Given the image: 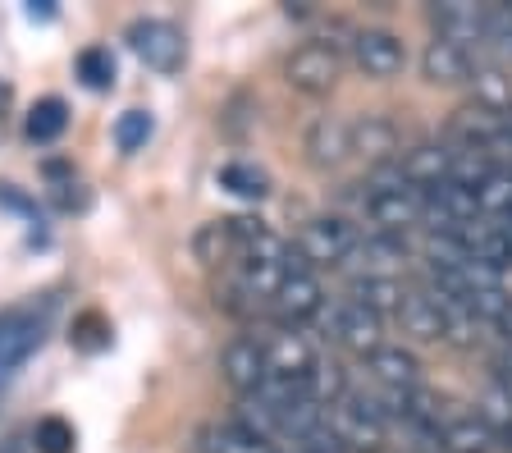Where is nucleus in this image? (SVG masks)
I'll return each mask as SVG.
<instances>
[{"label": "nucleus", "mask_w": 512, "mask_h": 453, "mask_svg": "<svg viewBox=\"0 0 512 453\" xmlns=\"http://www.w3.org/2000/svg\"><path fill=\"white\" fill-rule=\"evenodd\" d=\"M357 229L348 225L343 216H316L307 220V229L298 234V248H293V257L302 261V266H348V257L357 252Z\"/></svg>", "instance_id": "f257e3e1"}, {"label": "nucleus", "mask_w": 512, "mask_h": 453, "mask_svg": "<svg viewBox=\"0 0 512 453\" xmlns=\"http://www.w3.org/2000/svg\"><path fill=\"white\" fill-rule=\"evenodd\" d=\"M325 426H330L334 440H339L348 453H384V444H389V426H384V421L371 412V403L357 399V394L334 403V408L325 412Z\"/></svg>", "instance_id": "f03ea898"}, {"label": "nucleus", "mask_w": 512, "mask_h": 453, "mask_svg": "<svg viewBox=\"0 0 512 453\" xmlns=\"http://www.w3.org/2000/svg\"><path fill=\"white\" fill-rule=\"evenodd\" d=\"M339 69H343V55H339L334 42H302L298 51L284 60L288 87H298V92H307V97H325V92H334Z\"/></svg>", "instance_id": "7ed1b4c3"}, {"label": "nucleus", "mask_w": 512, "mask_h": 453, "mask_svg": "<svg viewBox=\"0 0 512 453\" xmlns=\"http://www.w3.org/2000/svg\"><path fill=\"white\" fill-rule=\"evenodd\" d=\"M421 211H426V193L407 188L403 179L389 188H371V193H366V220L375 225V234L403 238L412 225H421Z\"/></svg>", "instance_id": "20e7f679"}, {"label": "nucleus", "mask_w": 512, "mask_h": 453, "mask_svg": "<svg viewBox=\"0 0 512 453\" xmlns=\"http://www.w3.org/2000/svg\"><path fill=\"white\" fill-rule=\"evenodd\" d=\"M128 46L147 69H160V74H174L183 65V33L165 19H138L128 28Z\"/></svg>", "instance_id": "39448f33"}, {"label": "nucleus", "mask_w": 512, "mask_h": 453, "mask_svg": "<svg viewBox=\"0 0 512 453\" xmlns=\"http://www.w3.org/2000/svg\"><path fill=\"white\" fill-rule=\"evenodd\" d=\"M330 335L339 339L348 353H357V357H366V362H371V357L384 348V316L366 312L362 302L348 298V302H339V307H334Z\"/></svg>", "instance_id": "423d86ee"}, {"label": "nucleus", "mask_w": 512, "mask_h": 453, "mask_svg": "<svg viewBox=\"0 0 512 453\" xmlns=\"http://www.w3.org/2000/svg\"><path fill=\"white\" fill-rule=\"evenodd\" d=\"M220 371H224V380H229V389H234L238 399L256 394V389L266 385V376H270L266 371V344L252 339V335L229 339L224 353H220Z\"/></svg>", "instance_id": "0eeeda50"}, {"label": "nucleus", "mask_w": 512, "mask_h": 453, "mask_svg": "<svg viewBox=\"0 0 512 453\" xmlns=\"http://www.w3.org/2000/svg\"><path fill=\"white\" fill-rule=\"evenodd\" d=\"M42 330H46V321L32 307H10V312L0 316V371L23 367L37 353V344H42Z\"/></svg>", "instance_id": "6e6552de"}, {"label": "nucleus", "mask_w": 512, "mask_h": 453, "mask_svg": "<svg viewBox=\"0 0 512 453\" xmlns=\"http://www.w3.org/2000/svg\"><path fill=\"white\" fill-rule=\"evenodd\" d=\"M352 60H357V69L366 78H394V74H403L407 51L389 28H366V33L352 37Z\"/></svg>", "instance_id": "1a4fd4ad"}, {"label": "nucleus", "mask_w": 512, "mask_h": 453, "mask_svg": "<svg viewBox=\"0 0 512 453\" xmlns=\"http://www.w3.org/2000/svg\"><path fill=\"white\" fill-rule=\"evenodd\" d=\"M266 344V371L275 380H293V385H302V376H307L311 367H316V348H311L307 335H298V330H279V335L261 339Z\"/></svg>", "instance_id": "9d476101"}, {"label": "nucleus", "mask_w": 512, "mask_h": 453, "mask_svg": "<svg viewBox=\"0 0 512 453\" xmlns=\"http://www.w3.org/2000/svg\"><path fill=\"white\" fill-rule=\"evenodd\" d=\"M270 307H275L279 321L293 330V325H302V321H311V316L325 312V289H320V280L311 275V270H288L284 289L275 293Z\"/></svg>", "instance_id": "9b49d317"}, {"label": "nucleus", "mask_w": 512, "mask_h": 453, "mask_svg": "<svg viewBox=\"0 0 512 453\" xmlns=\"http://www.w3.org/2000/svg\"><path fill=\"white\" fill-rule=\"evenodd\" d=\"M307 161L316 165V170H339L343 161L352 156V124L339 115H320L316 124L307 129Z\"/></svg>", "instance_id": "f8f14e48"}, {"label": "nucleus", "mask_w": 512, "mask_h": 453, "mask_svg": "<svg viewBox=\"0 0 512 453\" xmlns=\"http://www.w3.org/2000/svg\"><path fill=\"white\" fill-rule=\"evenodd\" d=\"M453 156H458V151L439 147V142H421V147H412L403 156V174H398V179H403L407 188H416V193H430V188L453 179Z\"/></svg>", "instance_id": "ddd939ff"}, {"label": "nucleus", "mask_w": 512, "mask_h": 453, "mask_svg": "<svg viewBox=\"0 0 512 453\" xmlns=\"http://www.w3.org/2000/svg\"><path fill=\"white\" fill-rule=\"evenodd\" d=\"M430 19H435V37H444V42L467 46V42L490 37V10H480V5H471V0H448V5H435Z\"/></svg>", "instance_id": "4468645a"}, {"label": "nucleus", "mask_w": 512, "mask_h": 453, "mask_svg": "<svg viewBox=\"0 0 512 453\" xmlns=\"http://www.w3.org/2000/svg\"><path fill=\"white\" fill-rule=\"evenodd\" d=\"M398 325L416 344H439L448 335V312L435 293H407L403 307H398Z\"/></svg>", "instance_id": "2eb2a0df"}, {"label": "nucleus", "mask_w": 512, "mask_h": 453, "mask_svg": "<svg viewBox=\"0 0 512 453\" xmlns=\"http://www.w3.org/2000/svg\"><path fill=\"white\" fill-rule=\"evenodd\" d=\"M421 74H426V83H435V87H453V83H471L476 65H471L467 46L435 37V42L421 51Z\"/></svg>", "instance_id": "dca6fc26"}, {"label": "nucleus", "mask_w": 512, "mask_h": 453, "mask_svg": "<svg viewBox=\"0 0 512 453\" xmlns=\"http://www.w3.org/2000/svg\"><path fill=\"white\" fill-rule=\"evenodd\" d=\"M371 376L380 389H394V394H412L421 385V357L412 348H398V344H384L380 353L371 357Z\"/></svg>", "instance_id": "f3484780"}, {"label": "nucleus", "mask_w": 512, "mask_h": 453, "mask_svg": "<svg viewBox=\"0 0 512 453\" xmlns=\"http://www.w3.org/2000/svg\"><path fill=\"white\" fill-rule=\"evenodd\" d=\"M448 129H453V138H458L467 151H485V147H494V142L503 138L508 119L471 101V106H462L458 115H453V124H448Z\"/></svg>", "instance_id": "a211bd4d"}, {"label": "nucleus", "mask_w": 512, "mask_h": 453, "mask_svg": "<svg viewBox=\"0 0 512 453\" xmlns=\"http://www.w3.org/2000/svg\"><path fill=\"white\" fill-rule=\"evenodd\" d=\"M398 151V124L389 115H362L352 124V156L380 165Z\"/></svg>", "instance_id": "6ab92c4d"}, {"label": "nucleus", "mask_w": 512, "mask_h": 453, "mask_svg": "<svg viewBox=\"0 0 512 453\" xmlns=\"http://www.w3.org/2000/svg\"><path fill=\"white\" fill-rule=\"evenodd\" d=\"M407 261V243L394 234H371L366 243H357V252L348 257V266H357V280L362 275H394Z\"/></svg>", "instance_id": "aec40b11"}, {"label": "nucleus", "mask_w": 512, "mask_h": 453, "mask_svg": "<svg viewBox=\"0 0 512 453\" xmlns=\"http://www.w3.org/2000/svg\"><path fill=\"white\" fill-rule=\"evenodd\" d=\"M476 417L485 421V431L494 435V444L512 449V385L508 380L494 376L490 385H485V394H480V403H476Z\"/></svg>", "instance_id": "412c9836"}, {"label": "nucleus", "mask_w": 512, "mask_h": 453, "mask_svg": "<svg viewBox=\"0 0 512 453\" xmlns=\"http://www.w3.org/2000/svg\"><path fill=\"white\" fill-rule=\"evenodd\" d=\"M302 394H307L316 408L330 412L334 403H343L352 394V389H348V371H343L339 362H330V357H316V367L302 376Z\"/></svg>", "instance_id": "4be33fe9"}, {"label": "nucleus", "mask_w": 512, "mask_h": 453, "mask_svg": "<svg viewBox=\"0 0 512 453\" xmlns=\"http://www.w3.org/2000/svg\"><path fill=\"white\" fill-rule=\"evenodd\" d=\"M471 87H476V106L494 110V115H503V119L512 115V69H503V65H476V74H471Z\"/></svg>", "instance_id": "5701e85b"}, {"label": "nucleus", "mask_w": 512, "mask_h": 453, "mask_svg": "<svg viewBox=\"0 0 512 453\" xmlns=\"http://www.w3.org/2000/svg\"><path fill=\"white\" fill-rule=\"evenodd\" d=\"M490 449H499V444H494V435L485 431L480 417H453L439 431V453H490Z\"/></svg>", "instance_id": "b1692460"}, {"label": "nucleus", "mask_w": 512, "mask_h": 453, "mask_svg": "<svg viewBox=\"0 0 512 453\" xmlns=\"http://www.w3.org/2000/svg\"><path fill=\"white\" fill-rule=\"evenodd\" d=\"M407 289L394 280V275H362V280H352V302H362L366 312L384 316V312H394L403 307Z\"/></svg>", "instance_id": "393cba45"}, {"label": "nucleus", "mask_w": 512, "mask_h": 453, "mask_svg": "<svg viewBox=\"0 0 512 453\" xmlns=\"http://www.w3.org/2000/svg\"><path fill=\"white\" fill-rule=\"evenodd\" d=\"M476 202H480V216L485 220L512 225V170H499V165H494L490 179L476 188Z\"/></svg>", "instance_id": "a878e982"}, {"label": "nucleus", "mask_w": 512, "mask_h": 453, "mask_svg": "<svg viewBox=\"0 0 512 453\" xmlns=\"http://www.w3.org/2000/svg\"><path fill=\"white\" fill-rule=\"evenodd\" d=\"M206 449L211 453H275V444L252 435L243 421H224V426L211 431V444H206Z\"/></svg>", "instance_id": "bb28decb"}, {"label": "nucleus", "mask_w": 512, "mask_h": 453, "mask_svg": "<svg viewBox=\"0 0 512 453\" xmlns=\"http://www.w3.org/2000/svg\"><path fill=\"white\" fill-rule=\"evenodd\" d=\"M64 129H69V106H64L60 97H46V101L32 106V115H28V138L32 142H55Z\"/></svg>", "instance_id": "cd10ccee"}, {"label": "nucleus", "mask_w": 512, "mask_h": 453, "mask_svg": "<svg viewBox=\"0 0 512 453\" xmlns=\"http://www.w3.org/2000/svg\"><path fill=\"white\" fill-rule=\"evenodd\" d=\"M220 188H229L234 197H247V202H261V197L270 193V179L256 170V165L234 161V165H224L220 170Z\"/></svg>", "instance_id": "c85d7f7f"}, {"label": "nucleus", "mask_w": 512, "mask_h": 453, "mask_svg": "<svg viewBox=\"0 0 512 453\" xmlns=\"http://www.w3.org/2000/svg\"><path fill=\"white\" fill-rule=\"evenodd\" d=\"M192 248H197V257H202L206 266H220V261L238 257L234 234H229V220H211V225H202L197 229V238H192Z\"/></svg>", "instance_id": "c756f323"}, {"label": "nucleus", "mask_w": 512, "mask_h": 453, "mask_svg": "<svg viewBox=\"0 0 512 453\" xmlns=\"http://www.w3.org/2000/svg\"><path fill=\"white\" fill-rule=\"evenodd\" d=\"M78 78H83L92 92L115 87V55H110L106 46H87V51H78Z\"/></svg>", "instance_id": "7c9ffc66"}, {"label": "nucleus", "mask_w": 512, "mask_h": 453, "mask_svg": "<svg viewBox=\"0 0 512 453\" xmlns=\"http://www.w3.org/2000/svg\"><path fill=\"white\" fill-rule=\"evenodd\" d=\"M467 312L476 316V321H490V325H499L503 316L512 312V293L503 289V284H485V289H471V298H467Z\"/></svg>", "instance_id": "2f4dec72"}, {"label": "nucleus", "mask_w": 512, "mask_h": 453, "mask_svg": "<svg viewBox=\"0 0 512 453\" xmlns=\"http://www.w3.org/2000/svg\"><path fill=\"white\" fill-rule=\"evenodd\" d=\"M151 138V115L147 110H124V115L115 119V147L124 151V156H133V151H142Z\"/></svg>", "instance_id": "473e14b6"}, {"label": "nucleus", "mask_w": 512, "mask_h": 453, "mask_svg": "<svg viewBox=\"0 0 512 453\" xmlns=\"http://www.w3.org/2000/svg\"><path fill=\"white\" fill-rule=\"evenodd\" d=\"M32 440H37V453H69L74 449V426L60 417H42L37 431H32Z\"/></svg>", "instance_id": "72a5a7b5"}, {"label": "nucleus", "mask_w": 512, "mask_h": 453, "mask_svg": "<svg viewBox=\"0 0 512 453\" xmlns=\"http://www.w3.org/2000/svg\"><path fill=\"white\" fill-rule=\"evenodd\" d=\"M293 453H348V449H343V444L334 440V431H330V426H320V431H311L307 440H302Z\"/></svg>", "instance_id": "f704fd0d"}, {"label": "nucleus", "mask_w": 512, "mask_h": 453, "mask_svg": "<svg viewBox=\"0 0 512 453\" xmlns=\"http://www.w3.org/2000/svg\"><path fill=\"white\" fill-rule=\"evenodd\" d=\"M28 19H55V5H51V0H32V5H28Z\"/></svg>", "instance_id": "c9c22d12"}]
</instances>
